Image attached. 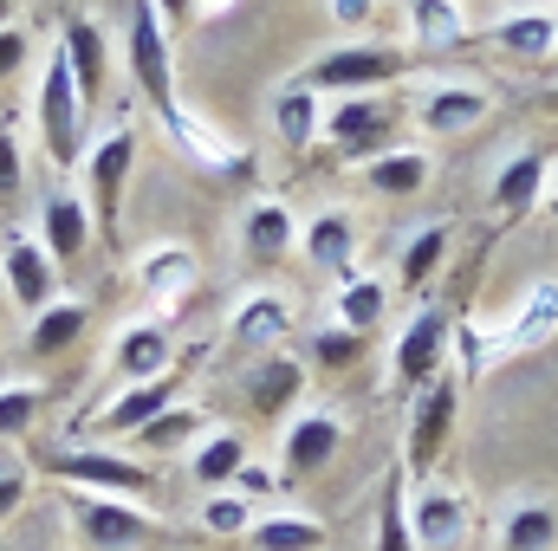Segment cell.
<instances>
[{"mask_svg": "<svg viewBox=\"0 0 558 551\" xmlns=\"http://www.w3.org/2000/svg\"><path fill=\"white\" fill-rule=\"evenodd\" d=\"M33 124H39V149H46V162H52L59 175H65V169L85 156V143H92V98L78 91V78H72V65H65L59 39H52V46H46V59H39Z\"/></svg>", "mask_w": 558, "mask_h": 551, "instance_id": "cell-1", "label": "cell"}, {"mask_svg": "<svg viewBox=\"0 0 558 551\" xmlns=\"http://www.w3.org/2000/svg\"><path fill=\"white\" fill-rule=\"evenodd\" d=\"M410 65H416L410 46H390V39L364 33V39H338V46L312 52L299 85H312L318 98H357V91H390L397 78H410Z\"/></svg>", "mask_w": 558, "mask_h": 551, "instance_id": "cell-2", "label": "cell"}, {"mask_svg": "<svg viewBox=\"0 0 558 551\" xmlns=\"http://www.w3.org/2000/svg\"><path fill=\"white\" fill-rule=\"evenodd\" d=\"M52 480H65L72 493H118V500H156V461H143L131 448H111V441H65L39 461Z\"/></svg>", "mask_w": 558, "mask_h": 551, "instance_id": "cell-3", "label": "cell"}, {"mask_svg": "<svg viewBox=\"0 0 558 551\" xmlns=\"http://www.w3.org/2000/svg\"><path fill=\"white\" fill-rule=\"evenodd\" d=\"M131 175H137V131L131 124H111L85 143L78 156V188L92 201V221H98V247H118L124 241V195H131Z\"/></svg>", "mask_w": 558, "mask_h": 551, "instance_id": "cell-4", "label": "cell"}, {"mask_svg": "<svg viewBox=\"0 0 558 551\" xmlns=\"http://www.w3.org/2000/svg\"><path fill=\"white\" fill-rule=\"evenodd\" d=\"M124 72H131V91H137L149 111H169L182 91H175V33L162 26L156 0H131L124 7Z\"/></svg>", "mask_w": 558, "mask_h": 551, "instance_id": "cell-5", "label": "cell"}, {"mask_svg": "<svg viewBox=\"0 0 558 551\" xmlns=\"http://www.w3.org/2000/svg\"><path fill=\"white\" fill-rule=\"evenodd\" d=\"M344 441H351V415L338 409V403H305V409H292L286 428H279V454H274L279 480L292 487V480L325 474Z\"/></svg>", "mask_w": 558, "mask_h": 551, "instance_id": "cell-6", "label": "cell"}, {"mask_svg": "<svg viewBox=\"0 0 558 551\" xmlns=\"http://www.w3.org/2000/svg\"><path fill=\"white\" fill-rule=\"evenodd\" d=\"M454 415H461V377L441 370L428 390L410 396V421H403V474L410 480H428L454 441Z\"/></svg>", "mask_w": 558, "mask_h": 551, "instance_id": "cell-7", "label": "cell"}, {"mask_svg": "<svg viewBox=\"0 0 558 551\" xmlns=\"http://www.w3.org/2000/svg\"><path fill=\"white\" fill-rule=\"evenodd\" d=\"M448 357H454V311L448 305H416L403 318L397 344H390V383L416 396L448 370Z\"/></svg>", "mask_w": 558, "mask_h": 551, "instance_id": "cell-8", "label": "cell"}, {"mask_svg": "<svg viewBox=\"0 0 558 551\" xmlns=\"http://www.w3.org/2000/svg\"><path fill=\"white\" fill-rule=\"evenodd\" d=\"M292 331H299V298H292V292H279V285H247V292L228 305V318H221V338H228V351H234V357H267V351H286V344H292Z\"/></svg>", "mask_w": 558, "mask_h": 551, "instance_id": "cell-9", "label": "cell"}, {"mask_svg": "<svg viewBox=\"0 0 558 551\" xmlns=\"http://www.w3.org/2000/svg\"><path fill=\"white\" fill-rule=\"evenodd\" d=\"M390 131H397V98L390 91L325 98V131H318V143L338 149L344 162H371L377 149H390Z\"/></svg>", "mask_w": 558, "mask_h": 551, "instance_id": "cell-10", "label": "cell"}, {"mask_svg": "<svg viewBox=\"0 0 558 551\" xmlns=\"http://www.w3.org/2000/svg\"><path fill=\"white\" fill-rule=\"evenodd\" d=\"M33 234H39V247L59 260V273L78 267V260L98 247V221H92L85 188H72V182H46V188H39V208H33Z\"/></svg>", "mask_w": 558, "mask_h": 551, "instance_id": "cell-11", "label": "cell"}, {"mask_svg": "<svg viewBox=\"0 0 558 551\" xmlns=\"http://www.w3.org/2000/svg\"><path fill=\"white\" fill-rule=\"evenodd\" d=\"M65 519L92 551H137L156 539V513L143 500H118V493H72Z\"/></svg>", "mask_w": 558, "mask_h": 551, "instance_id": "cell-12", "label": "cell"}, {"mask_svg": "<svg viewBox=\"0 0 558 551\" xmlns=\"http://www.w3.org/2000/svg\"><path fill=\"white\" fill-rule=\"evenodd\" d=\"M59 260L39 247V234L33 228H13L7 241H0V292H7V305L20 311V318H39L65 285H59Z\"/></svg>", "mask_w": 558, "mask_h": 551, "instance_id": "cell-13", "label": "cell"}, {"mask_svg": "<svg viewBox=\"0 0 558 551\" xmlns=\"http://www.w3.org/2000/svg\"><path fill=\"white\" fill-rule=\"evenodd\" d=\"M487 111H494V91L474 85V78H435V85H422L416 98H410L416 131L422 137H435V143L474 137V131L487 124Z\"/></svg>", "mask_w": 558, "mask_h": 551, "instance_id": "cell-14", "label": "cell"}, {"mask_svg": "<svg viewBox=\"0 0 558 551\" xmlns=\"http://www.w3.org/2000/svg\"><path fill=\"white\" fill-rule=\"evenodd\" d=\"M169 403H182V364H175L169 377H149V383H118V390L92 409V434L111 441V448H124V441H137Z\"/></svg>", "mask_w": 558, "mask_h": 551, "instance_id": "cell-15", "label": "cell"}, {"mask_svg": "<svg viewBox=\"0 0 558 551\" xmlns=\"http://www.w3.org/2000/svg\"><path fill=\"white\" fill-rule=\"evenodd\" d=\"M131 285L149 305V318H162V311H175L202 285V260H195L189 241H149L143 254H131Z\"/></svg>", "mask_w": 558, "mask_h": 551, "instance_id": "cell-16", "label": "cell"}, {"mask_svg": "<svg viewBox=\"0 0 558 551\" xmlns=\"http://www.w3.org/2000/svg\"><path fill=\"white\" fill-rule=\"evenodd\" d=\"M410 532L416 551H461L474 539V513H468V493L448 487V480H410Z\"/></svg>", "mask_w": 558, "mask_h": 551, "instance_id": "cell-17", "label": "cell"}, {"mask_svg": "<svg viewBox=\"0 0 558 551\" xmlns=\"http://www.w3.org/2000/svg\"><path fill=\"white\" fill-rule=\"evenodd\" d=\"M546 175H553V156L539 143H513L500 156V169L487 175V208L500 228H520L539 201H546Z\"/></svg>", "mask_w": 558, "mask_h": 551, "instance_id": "cell-18", "label": "cell"}, {"mask_svg": "<svg viewBox=\"0 0 558 551\" xmlns=\"http://www.w3.org/2000/svg\"><path fill=\"white\" fill-rule=\"evenodd\" d=\"M156 124H162V137L175 143V156H189L195 169H215V175H228V169H247V143L228 137L215 118H202L189 98H175L169 111H156Z\"/></svg>", "mask_w": 558, "mask_h": 551, "instance_id": "cell-19", "label": "cell"}, {"mask_svg": "<svg viewBox=\"0 0 558 551\" xmlns=\"http://www.w3.org/2000/svg\"><path fill=\"white\" fill-rule=\"evenodd\" d=\"M105 364H111V377L118 383H149V377H169L175 370V331L162 325V318H124L118 331H111V344H105Z\"/></svg>", "mask_w": 558, "mask_h": 551, "instance_id": "cell-20", "label": "cell"}, {"mask_svg": "<svg viewBox=\"0 0 558 551\" xmlns=\"http://www.w3.org/2000/svg\"><path fill=\"white\" fill-rule=\"evenodd\" d=\"M299 228H305V215L286 195H254L234 221V241H241L247 267H279V260L299 254Z\"/></svg>", "mask_w": 558, "mask_h": 551, "instance_id": "cell-21", "label": "cell"}, {"mask_svg": "<svg viewBox=\"0 0 558 551\" xmlns=\"http://www.w3.org/2000/svg\"><path fill=\"white\" fill-rule=\"evenodd\" d=\"M305 390H312V364H305L299 351H267V357H254V364H247V377H241L247 409L267 415V421L305 409Z\"/></svg>", "mask_w": 558, "mask_h": 551, "instance_id": "cell-22", "label": "cell"}, {"mask_svg": "<svg viewBox=\"0 0 558 551\" xmlns=\"http://www.w3.org/2000/svg\"><path fill=\"white\" fill-rule=\"evenodd\" d=\"M553 338H558V279H539V285H526V292L500 311L494 351H500V364H507V357H526V351H539V344H553Z\"/></svg>", "mask_w": 558, "mask_h": 551, "instance_id": "cell-23", "label": "cell"}, {"mask_svg": "<svg viewBox=\"0 0 558 551\" xmlns=\"http://www.w3.org/2000/svg\"><path fill=\"white\" fill-rule=\"evenodd\" d=\"M267 131H274V143L286 156H305L318 143V131H325V98L312 85H299V78L274 85L267 91Z\"/></svg>", "mask_w": 558, "mask_h": 551, "instance_id": "cell-24", "label": "cell"}, {"mask_svg": "<svg viewBox=\"0 0 558 551\" xmlns=\"http://www.w3.org/2000/svg\"><path fill=\"white\" fill-rule=\"evenodd\" d=\"M357 241H364V228H357L351 208H318L299 228V260H312L318 273H351L357 267Z\"/></svg>", "mask_w": 558, "mask_h": 551, "instance_id": "cell-25", "label": "cell"}, {"mask_svg": "<svg viewBox=\"0 0 558 551\" xmlns=\"http://www.w3.org/2000/svg\"><path fill=\"white\" fill-rule=\"evenodd\" d=\"M85 331H92V298H85V292H59L39 318H26V357H33V364H52V357H65Z\"/></svg>", "mask_w": 558, "mask_h": 551, "instance_id": "cell-26", "label": "cell"}, {"mask_svg": "<svg viewBox=\"0 0 558 551\" xmlns=\"http://www.w3.org/2000/svg\"><path fill=\"white\" fill-rule=\"evenodd\" d=\"M254 454H247V434L241 428H228V421H215L189 454H182V467H189V480L202 487V493H228L234 487V474L247 467Z\"/></svg>", "mask_w": 558, "mask_h": 551, "instance_id": "cell-27", "label": "cell"}, {"mask_svg": "<svg viewBox=\"0 0 558 551\" xmlns=\"http://www.w3.org/2000/svg\"><path fill=\"white\" fill-rule=\"evenodd\" d=\"M390 298H397V285L377 273H338L331 285V325H344V331H364V338H377L384 331V318H390Z\"/></svg>", "mask_w": 558, "mask_h": 551, "instance_id": "cell-28", "label": "cell"}, {"mask_svg": "<svg viewBox=\"0 0 558 551\" xmlns=\"http://www.w3.org/2000/svg\"><path fill=\"white\" fill-rule=\"evenodd\" d=\"M403 26H410V52H454L474 39L468 0H403Z\"/></svg>", "mask_w": 558, "mask_h": 551, "instance_id": "cell-29", "label": "cell"}, {"mask_svg": "<svg viewBox=\"0 0 558 551\" xmlns=\"http://www.w3.org/2000/svg\"><path fill=\"white\" fill-rule=\"evenodd\" d=\"M357 175H364V188H377V195H390V201H410V195H422V188L435 182V156L416 149V143H390V149H377L371 162H357Z\"/></svg>", "mask_w": 558, "mask_h": 551, "instance_id": "cell-30", "label": "cell"}, {"mask_svg": "<svg viewBox=\"0 0 558 551\" xmlns=\"http://www.w3.org/2000/svg\"><path fill=\"white\" fill-rule=\"evenodd\" d=\"M487 39H494L507 59L539 65V59L558 52V7H513V13H500V20L487 26Z\"/></svg>", "mask_w": 558, "mask_h": 551, "instance_id": "cell-31", "label": "cell"}, {"mask_svg": "<svg viewBox=\"0 0 558 551\" xmlns=\"http://www.w3.org/2000/svg\"><path fill=\"white\" fill-rule=\"evenodd\" d=\"M494 551H558V500H507L494 519Z\"/></svg>", "mask_w": 558, "mask_h": 551, "instance_id": "cell-32", "label": "cell"}, {"mask_svg": "<svg viewBox=\"0 0 558 551\" xmlns=\"http://www.w3.org/2000/svg\"><path fill=\"white\" fill-rule=\"evenodd\" d=\"M59 52H65L72 78H78V91L98 105V98H105V85H111V39H105V26L78 13V20L59 33Z\"/></svg>", "mask_w": 558, "mask_h": 551, "instance_id": "cell-33", "label": "cell"}, {"mask_svg": "<svg viewBox=\"0 0 558 551\" xmlns=\"http://www.w3.org/2000/svg\"><path fill=\"white\" fill-rule=\"evenodd\" d=\"M448 247H454V221H422L416 234L397 247V292H428L435 273L448 267Z\"/></svg>", "mask_w": 558, "mask_h": 551, "instance_id": "cell-34", "label": "cell"}, {"mask_svg": "<svg viewBox=\"0 0 558 551\" xmlns=\"http://www.w3.org/2000/svg\"><path fill=\"white\" fill-rule=\"evenodd\" d=\"M325 539H331L325 519L305 513V506H260V519L247 532L254 551H325Z\"/></svg>", "mask_w": 558, "mask_h": 551, "instance_id": "cell-35", "label": "cell"}, {"mask_svg": "<svg viewBox=\"0 0 558 551\" xmlns=\"http://www.w3.org/2000/svg\"><path fill=\"white\" fill-rule=\"evenodd\" d=\"M208 428H215V421H208V409H202V403H169V409H162V415H156V421L137 434V441H131V454H143V461L189 454V448H195Z\"/></svg>", "mask_w": 558, "mask_h": 551, "instance_id": "cell-36", "label": "cell"}, {"mask_svg": "<svg viewBox=\"0 0 558 551\" xmlns=\"http://www.w3.org/2000/svg\"><path fill=\"white\" fill-rule=\"evenodd\" d=\"M371 551H416V532H410V474H403V461L384 474L377 519H371Z\"/></svg>", "mask_w": 558, "mask_h": 551, "instance_id": "cell-37", "label": "cell"}, {"mask_svg": "<svg viewBox=\"0 0 558 551\" xmlns=\"http://www.w3.org/2000/svg\"><path fill=\"white\" fill-rule=\"evenodd\" d=\"M254 519H260V506L241 500L234 487H228V493H202V506H195V526H202L208 539H247Z\"/></svg>", "mask_w": 558, "mask_h": 551, "instance_id": "cell-38", "label": "cell"}, {"mask_svg": "<svg viewBox=\"0 0 558 551\" xmlns=\"http://www.w3.org/2000/svg\"><path fill=\"white\" fill-rule=\"evenodd\" d=\"M454 377H487V370H500V351H494V325H481V318H454Z\"/></svg>", "mask_w": 558, "mask_h": 551, "instance_id": "cell-39", "label": "cell"}, {"mask_svg": "<svg viewBox=\"0 0 558 551\" xmlns=\"http://www.w3.org/2000/svg\"><path fill=\"white\" fill-rule=\"evenodd\" d=\"M39 409H46V383H33V377L0 383V441H26Z\"/></svg>", "mask_w": 558, "mask_h": 551, "instance_id": "cell-40", "label": "cell"}, {"mask_svg": "<svg viewBox=\"0 0 558 551\" xmlns=\"http://www.w3.org/2000/svg\"><path fill=\"white\" fill-rule=\"evenodd\" d=\"M364 351H371V338H364V331H344V325H331V318H325V325L312 331V344H305V364H318V370H351Z\"/></svg>", "mask_w": 558, "mask_h": 551, "instance_id": "cell-41", "label": "cell"}, {"mask_svg": "<svg viewBox=\"0 0 558 551\" xmlns=\"http://www.w3.org/2000/svg\"><path fill=\"white\" fill-rule=\"evenodd\" d=\"M26 195V149H20V131L0 118V208H13Z\"/></svg>", "mask_w": 558, "mask_h": 551, "instance_id": "cell-42", "label": "cell"}, {"mask_svg": "<svg viewBox=\"0 0 558 551\" xmlns=\"http://www.w3.org/2000/svg\"><path fill=\"white\" fill-rule=\"evenodd\" d=\"M377 13H384V0H325V20L338 33H351V39H364L377 26Z\"/></svg>", "mask_w": 558, "mask_h": 551, "instance_id": "cell-43", "label": "cell"}, {"mask_svg": "<svg viewBox=\"0 0 558 551\" xmlns=\"http://www.w3.org/2000/svg\"><path fill=\"white\" fill-rule=\"evenodd\" d=\"M279 487H286V480H279V467H267V461H247V467L234 474V493L254 500V506H260V500H279Z\"/></svg>", "mask_w": 558, "mask_h": 551, "instance_id": "cell-44", "label": "cell"}, {"mask_svg": "<svg viewBox=\"0 0 558 551\" xmlns=\"http://www.w3.org/2000/svg\"><path fill=\"white\" fill-rule=\"evenodd\" d=\"M26 59H33V33L13 20V26H0V85L7 78H20L26 72Z\"/></svg>", "mask_w": 558, "mask_h": 551, "instance_id": "cell-45", "label": "cell"}, {"mask_svg": "<svg viewBox=\"0 0 558 551\" xmlns=\"http://www.w3.org/2000/svg\"><path fill=\"white\" fill-rule=\"evenodd\" d=\"M26 493H33V474L26 467H0V526L26 506Z\"/></svg>", "mask_w": 558, "mask_h": 551, "instance_id": "cell-46", "label": "cell"}, {"mask_svg": "<svg viewBox=\"0 0 558 551\" xmlns=\"http://www.w3.org/2000/svg\"><path fill=\"white\" fill-rule=\"evenodd\" d=\"M189 7H195V20H221V13H234L241 0H189Z\"/></svg>", "mask_w": 558, "mask_h": 551, "instance_id": "cell-47", "label": "cell"}, {"mask_svg": "<svg viewBox=\"0 0 558 551\" xmlns=\"http://www.w3.org/2000/svg\"><path fill=\"white\" fill-rule=\"evenodd\" d=\"M539 208L558 221V162H553V175H546V201H539Z\"/></svg>", "mask_w": 558, "mask_h": 551, "instance_id": "cell-48", "label": "cell"}, {"mask_svg": "<svg viewBox=\"0 0 558 551\" xmlns=\"http://www.w3.org/2000/svg\"><path fill=\"white\" fill-rule=\"evenodd\" d=\"M0 26H13V0H0Z\"/></svg>", "mask_w": 558, "mask_h": 551, "instance_id": "cell-49", "label": "cell"}, {"mask_svg": "<svg viewBox=\"0 0 558 551\" xmlns=\"http://www.w3.org/2000/svg\"><path fill=\"white\" fill-rule=\"evenodd\" d=\"M553 111H558V91H553Z\"/></svg>", "mask_w": 558, "mask_h": 551, "instance_id": "cell-50", "label": "cell"}, {"mask_svg": "<svg viewBox=\"0 0 558 551\" xmlns=\"http://www.w3.org/2000/svg\"><path fill=\"white\" fill-rule=\"evenodd\" d=\"M553 59H558V52H553Z\"/></svg>", "mask_w": 558, "mask_h": 551, "instance_id": "cell-51", "label": "cell"}, {"mask_svg": "<svg viewBox=\"0 0 558 551\" xmlns=\"http://www.w3.org/2000/svg\"><path fill=\"white\" fill-rule=\"evenodd\" d=\"M0 551H7V546H0Z\"/></svg>", "mask_w": 558, "mask_h": 551, "instance_id": "cell-52", "label": "cell"}]
</instances>
